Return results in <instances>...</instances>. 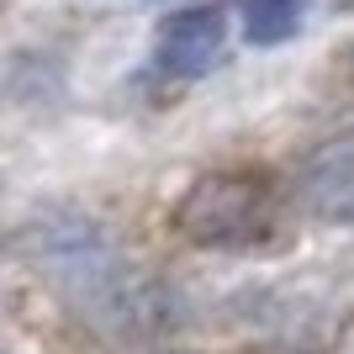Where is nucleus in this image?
Listing matches in <instances>:
<instances>
[{"label":"nucleus","instance_id":"obj_2","mask_svg":"<svg viewBox=\"0 0 354 354\" xmlns=\"http://www.w3.org/2000/svg\"><path fill=\"white\" fill-rule=\"evenodd\" d=\"M227 53V16L217 6H185L153 32V69L169 80H201Z\"/></svg>","mask_w":354,"mask_h":354},{"label":"nucleus","instance_id":"obj_3","mask_svg":"<svg viewBox=\"0 0 354 354\" xmlns=\"http://www.w3.org/2000/svg\"><path fill=\"white\" fill-rule=\"evenodd\" d=\"M296 201L317 222H354V138H333L296 164Z\"/></svg>","mask_w":354,"mask_h":354},{"label":"nucleus","instance_id":"obj_5","mask_svg":"<svg viewBox=\"0 0 354 354\" xmlns=\"http://www.w3.org/2000/svg\"><path fill=\"white\" fill-rule=\"evenodd\" d=\"M349 69H354V48H349Z\"/></svg>","mask_w":354,"mask_h":354},{"label":"nucleus","instance_id":"obj_4","mask_svg":"<svg viewBox=\"0 0 354 354\" xmlns=\"http://www.w3.org/2000/svg\"><path fill=\"white\" fill-rule=\"evenodd\" d=\"M301 11H307V0H238V21H243V37L254 48L286 43L301 27Z\"/></svg>","mask_w":354,"mask_h":354},{"label":"nucleus","instance_id":"obj_1","mask_svg":"<svg viewBox=\"0 0 354 354\" xmlns=\"http://www.w3.org/2000/svg\"><path fill=\"white\" fill-rule=\"evenodd\" d=\"M175 227L196 249H254L281 227V196L254 169H217L175 201Z\"/></svg>","mask_w":354,"mask_h":354}]
</instances>
